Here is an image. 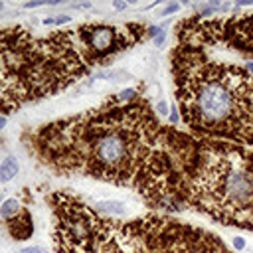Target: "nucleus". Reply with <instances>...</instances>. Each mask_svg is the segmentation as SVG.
Instances as JSON below:
<instances>
[{
  "instance_id": "6",
  "label": "nucleus",
  "mask_w": 253,
  "mask_h": 253,
  "mask_svg": "<svg viewBox=\"0 0 253 253\" xmlns=\"http://www.w3.org/2000/svg\"><path fill=\"white\" fill-rule=\"evenodd\" d=\"M95 211H101L107 215H125L126 206L119 200H99V202H95Z\"/></svg>"
},
{
  "instance_id": "1",
  "label": "nucleus",
  "mask_w": 253,
  "mask_h": 253,
  "mask_svg": "<svg viewBox=\"0 0 253 253\" xmlns=\"http://www.w3.org/2000/svg\"><path fill=\"white\" fill-rule=\"evenodd\" d=\"M146 111L144 103H134L53 123L38 136L40 154L61 170L132 186L172 208L180 204L170 190L174 168L164 154L160 125Z\"/></svg>"
},
{
  "instance_id": "2",
  "label": "nucleus",
  "mask_w": 253,
  "mask_h": 253,
  "mask_svg": "<svg viewBox=\"0 0 253 253\" xmlns=\"http://www.w3.org/2000/svg\"><path fill=\"white\" fill-rule=\"evenodd\" d=\"M91 65L79 28L45 40L30 36L22 26L0 28L2 113L67 87Z\"/></svg>"
},
{
  "instance_id": "3",
  "label": "nucleus",
  "mask_w": 253,
  "mask_h": 253,
  "mask_svg": "<svg viewBox=\"0 0 253 253\" xmlns=\"http://www.w3.org/2000/svg\"><path fill=\"white\" fill-rule=\"evenodd\" d=\"M176 75L178 99L188 126L217 134H237V126L245 128L251 77L241 69L213 65L182 51L176 57Z\"/></svg>"
},
{
  "instance_id": "13",
  "label": "nucleus",
  "mask_w": 253,
  "mask_h": 253,
  "mask_svg": "<svg viewBox=\"0 0 253 253\" xmlns=\"http://www.w3.org/2000/svg\"><path fill=\"white\" fill-rule=\"evenodd\" d=\"M178 10H180V4H174V2H172V4L164 6V10H162L158 16H160V18H162V16H170V14H176Z\"/></svg>"
},
{
  "instance_id": "17",
  "label": "nucleus",
  "mask_w": 253,
  "mask_h": 253,
  "mask_svg": "<svg viewBox=\"0 0 253 253\" xmlns=\"http://www.w3.org/2000/svg\"><path fill=\"white\" fill-rule=\"evenodd\" d=\"M113 8L119 10V12L121 10H126V2H113Z\"/></svg>"
},
{
  "instance_id": "19",
  "label": "nucleus",
  "mask_w": 253,
  "mask_h": 253,
  "mask_svg": "<svg viewBox=\"0 0 253 253\" xmlns=\"http://www.w3.org/2000/svg\"><path fill=\"white\" fill-rule=\"evenodd\" d=\"M6 123H8V119H6V117H2V115H0V128H2V126H6Z\"/></svg>"
},
{
  "instance_id": "9",
  "label": "nucleus",
  "mask_w": 253,
  "mask_h": 253,
  "mask_svg": "<svg viewBox=\"0 0 253 253\" xmlns=\"http://www.w3.org/2000/svg\"><path fill=\"white\" fill-rule=\"evenodd\" d=\"M136 95H138V91L134 89V87H126V89H123L117 97H115V103H125V101H134L136 99Z\"/></svg>"
},
{
  "instance_id": "7",
  "label": "nucleus",
  "mask_w": 253,
  "mask_h": 253,
  "mask_svg": "<svg viewBox=\"0 0 253 253\" xmlns=\"http://www.w3.org/2000/svg\"><path fill=\"white\" fill-rule=\"evenodd\" d=\"M22 206L16 198H6L2 204H0V217L4 221H10V219H16L20 213H22Z\"/></svg>"
},
{
  "instance_id": "10",
  "label": "nucleus",
  "mask_w": 253,
  "mask_h": 253,
  "mask_svg": "<svg viewBox=\"0 0 253 253\" xmlns=\"http://www.w3.org/2000/svg\"><path fill=\"white\" fill-rule=\"evenodd\" d=\"M180 121H182L180 111H178L176 105H172V107H170V113H168V123H170L172 126H176V125H180Z\"/></svg>"
},
{
  "instance_id": "8",
  "label": "nucleus",
  "mask_w": 253,
  "mask_h": 253,
  "mask_svg": "<svg viewBox=\"0 0 253 253\" xmlns=\"http://www.w3.org/2000/svg\"><path fill=\"white\" fill-rule=\"evenodd\" d=\"M18 172H20V164L14 156H6L0 162V182H10L12 178H16Z\"/></svg>"
},
{
  "instance_id": "18",
  "label": "nucleus",
  "mask_w": 253,
  "mask_h": 253,
  "mask_svg": "<svg viewBox=\"0 0 253 253\" xmlns=\"http://www.w3.org/2000/svg\"><path fill=\"white\" fill-rule=\"evenodd\" d=\"M245 69H247V71H251V73H253V61H247V63H245Z\"/></svg>"
},
{
  "instance_id": "5",
  "label": "nucleus",
  "mask_w": 253,
  "mask_h": 253,
  "mask_svg": "<svg viewBox=\"0 0 253 253\" xmlns=\"http://www.w3.org/2000/svg\"><path fill=\"white\" fill-rule=\"evenodd\" d=\"M225 26H231V34L237 38V42L233 45H243V49L253 51V14H245V18L239 20H225Z\"/></svg>"
},
{
  "instance_id": "21",
  "label": "nucleus",
  "mask_w": 253,
  "mask_h": 253,
  "mask_svg": "<svg viewBox=\"0 0 253 253\" xmlns=\"http://www.w3.org/2000/svg\"><path fill=\"white\" fill-rule=\"evenodd\" d=\"M2 8H4V4H0V12H2Z\"/></svg>"
},
{
  "instance_id": "15",
  "label": "nucleus",
  "mask_w": 253,
  "mask_h": 253,
  "mask_svg": "<svg viewBox=\"0 0 253 253\" xmlns=\"http://www.w3.org/2000/svg\"><path fill=\"white\" fill-rule=\"evenodd\" d=\"M43 4H47V0H34V2H26L24 8H40Z\"/></svg>"
},
{
  "instance_id": "20",
  "label": "nucleus",
  "mask_w": 253,
  "mask_h": 253,
  "mask_svg": "<svg viewBox=\"0 0 253 253\" xmlns=\"http://www.w3.org/2000/svg\"><path fill=\"white\" fill-rule=\"evenodd\" d=\"M249 251H251V253H253V243H251V245H249Z\"/></svg>"
},
{
  "instance_id": "16",
  "label": "nucleus",
  "mask_w": 253,
  "mask_h": 253,
  "mask_svg": "<svg viewBox=\"0 0 253 253\" xmlns=\"http://www.w3.org/2000/svg\"><path fill=\"white\" fill-rule=\"evenodd\" d=\"M67 22H71V16H67V14H59V16H55V24H57V26L67 24Z\"/></svg>"
},
{
  "instance_id": "14",
  "label": "nucleus",
  "mask_w": 253,
  "mask_h": 253,
  "mask_svg": "<svg viewBox=\"0 0 253 253\" xmlns=\"http://www.w3.org/2000/svg\"><path fill=\"white\" fill-rule=\"evenodd\" d=\"M20 253H49V251L45 247H42V245H30V247L20 249Z\"/></svg>"
},
{
  "instance_id": "12",
  "label": "nucleus",
  "mask_w": 253,
  "mask_h": 253,
  "mask_svg": "<svg viewBox=\"0 0 253 253\" xmlns=\"http://www.w3.org/2000/svg\"><path fill=\"white\" fill-rule=\"evenodd\" d=\"M156 111H158V115L168 117V113H170V105H168V101H166V99H160V101L156 103Z\"/></svg>"
},
{
  "instance_id": "11",
  "label": "nucleus",
  "mask_w": 253,
  "mask_h": 253,
  "mask_svg": "<svg viewBox=\"0 0 253 253\" xmlns=\"http://www.w3.org/2000/svg\"><path fill=\"white\" fill-rule=\"evenodd\" d=\"M231 245H233L237 251H245V249H247V241H245V237H241V235L231 237Z\"/></svg>"
},
{
  "instance_id": "4",
  "label": "nucleus",
  "mask_w": 253,
  "mask_h": 253,
  "mask_svg": "<svg viewBox=\"0 0 253 253\" xmlns=\"http://www.w3.org/2000/svg\"><path fill=\"white\" fill-rule=\"evenodd\" d=\"M188 192L217 219L253 221V166L245 158L219 154L206 158Z\"/></svg>"
}]
</instances>
